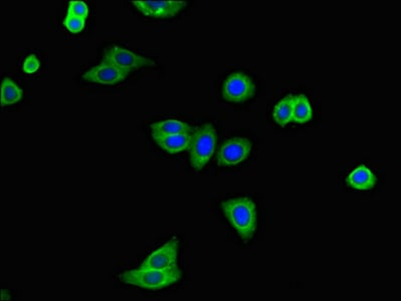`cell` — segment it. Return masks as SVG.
Returning <instances> with one entry per match:
<instances>
[{"mask_svg": "<svg viewBox=\"0 0 401 301\" xmlns=\"http://www.w3.org/2000/svg\"><path fill=\"white\" fill-rule=\"evenodd\" d=\"M189 134H172V136H152L159 148L166 153L177 154L187 150L189 145Z\"/></svg>", "mask_w": 401, "mask_h": 301, "instance_id": "obj_11", "label": "cell"}, {"mask_svg": "<svg viewBox=\"0 0 401 301\" xmlns=\"http://www.w3.org/2000/svg\"><path fill=\"white\" fill-rule=\"evenodd\" d=\"M295 95H288L276 105L273 109V117L277 124L282 128L290 122H293V114H294Z\"/></svg>", "mask_w": 401, "mask_h": 301, "instance_id": "obj_13", "label": "cell"}, {"mask_svg": "<svg viewBox=\"0 0 401 301\" xmlns=\"http://www.w3.org/2000/svg\"><path fill=\"white\" fill-rule=\"evenodd\" d=\"M103 63H109L128 73L155 65V62L150 58L136 55L133 51L125 50L119 46H110L105 50Z\"/></svg>", "mask_w": 401, "mask_h": 301, "instance_id": "obj_5", "label": "cell"}, {"mask_svg": "<svg viewBox=\"0 0 401 301\" xmlns=\"http://www.w3.org/2000/svg\"><path fill=\"white\" fill-rule=\"evenodd\" d=\"M217 131L212 124H204L193 130L190 134L188 153L190 164L195 170H202L214 153Z\"/></svg>", "mask_w": 401, "mask_h": 301, "instance_id": "obj_3", "label": "cell"}, {"mask_svg": "<svg viewBox=\"0 0 401 301\" xmlns=\"http://www.w3.org/2000/svg\"><path fill=\"white\" fill-rule=\"evenodd\" d=\"M253 150V143L246 138L229 139L219 149L217 154V165L219 167H229L248 160Z\"/></svg>", "mask_w": 401, "mask_h": 301, "instance_id": "obj_6", "label": "cell"}, {"mask_svg": "<svg viewBox=\"0 0 401 301\" xmlns=\"http://www.w3.org/2000/svg\"><path fill=\"white\" fill-rule=\"evenodd\" d=\"M128 75L129 73L126 70L102 62L101 65H96L85 72L83 75V78L95 84L116 85L124 82Z\"/></svg>", "mask_w": 401, "mask_h": 301, "instance_id": "obj_9", "label": "cell"}, {"mask_svg": "<svg viewBox=\"0 0 401 301\" xmlns=\"http://www.w3.org/2000/svg\"><path fill=\"white\" fill-rule=\"evenodd\" d=\"M256 85L251 77L244 73L229 75L222 85V97L231 104H241L254 97Z\"/></svg>", "mask_w": 401, "mask_h": 301, "instance_id": "obj_4", "label": "cell"}, {"mask_svg": "<svg viewBox=\"0 0 401 301\" xmlns=\"http://www.w3.org/2000/svg\"><path fill=\"white\" fill-rule=\"evenodd\" d=\"M152 136H172V134H192L193 129L188 124L176 120H166L151 124Z\"/></svg>", "mask_w": 401, "mask_h": 301, "instance_id": "obj_12", "label": "cell"}, {"mask_svg": "<svg viewBox=\"0 0 401 301\" xmlns=\"http://www.w3.org/2000/svg\"><path fill=\"white\" fill-rule=\"evenodd\" d=\"M85 19L80 17L67 16L63 19V26L72 33H79L85 28Z\"/></svg>", "mask_w": 401, "mask_h": 301, "instance_id": "obj_17", "label": "cell"}, {"mask_svg": "<svg viewBox=\"0 0 401 301\" xmlns=\"http://www.w3.org/2000/svg\"><path fill=\"white\" fill-rule=\"evenodd\" d=\"M312 117L313 110L309 99L303 94L295 95L293 122L298 124H306L311 121Z\"/></svg>", "mask_w": 401, "mask_h": 301, "instance_id": "obj_15", "label": "cell"}, {"mask_svg": "<svg viewBox=\"0 0 401 301\" xmlns=\"http://www.w3.org/2000/svg\"><path fill=\"white\" fill-rule=\"evenodd\" d=\"M377 178L373 171L369 170L366 166L360 165L351 171L347 177V184L352 189L359 191H370L375 187Z\"/></svg>", "mask_w": 401, "mask_h": 301, "instance_id": "obj_10", "label": "cell"}, {"mask_svg": "<svg viewBox=\"0 0 401 301\" xmlns=\"http://www.w3.org/2000/svg\"><path fill=\"white\" fill-rule=\"evenodd\" d=\"M67 16H77L85 19L89 16V7L84 1H71L68 4Z\"/></svg>", "mask_w": 401, "mask_h": 301, "instance_id": "obj_16", "label": "cell"}, {"mask_svg": "<svg viewBox=\"0 0 401 301\" xmlns=\"http://www.w3.org/2000/svg\"><path fill=\"white\" fill-rule=\"evenodd\" d=\"M132 4L144 16L152 19H171L187 6L184 1H133Z\"/></svg>", "mask_w": 401, "mask_h": 301, "instance_id": "obj_8", "label": "cell"}, {"mask_svg": "<svg viewBox=\"0 0 401 301\" xmlns=\"http://www.w3.org/2000/svg\"><path fill=\"white\" fill-rule=\"evenodd\" d=\"M24 90L11 78H4L1 83V107L11 106L21 100Z\"/></svg>", "mask_w": 401, "mask_h": 301, "instance_id": "obj_14", "label": "cell"}, {"mask_svg": "<svg viewBox=\"0 0 401 301\" xmlns=\"http://www.w3.org/2000/svg\"><path fill=\"white\" fill-rule=\"evenodd\" d=\"M222 211L244 242L254 238L258 225L256 205L248 197L231 198L222 203Z\"/></svg>", "mask_w": 401, "mask_h": 301, "instance_id": "obj_1", "label": "cell"}, {"mask_svg": "<svg viewBox=\"0 0 401 301\" xmlns=\"http://www.w3.org/2000/svg\"><path fill=\"white\" fill-rule=\"evenodd\" d=\"M182 273L178 266L170 269H133L119 276L121 282L148 290H160L179 281Z\"/></svg>", "mask_w": 401, "mask_h": 301, "instance_id": "obj_2", "label": "cell"}, {"mask_svg": "<svg viewBox=\"0 0 401 301\" xmlns=\"http://www.w3.org/2000/svg\"><path fill=\"white\" fill-rule=\"evenodd\" d=\"M40 60L34 55H31L26 58L24 63V72L26 73H34L38 72V68H40Z\"/></svg>", "mask_w": 401, "mask_h": 301, "instance_id": "obj_18", "label": "cell"}, {"mask_svg": "<svg viewBox=\"0 0 401 301\" xmlns=\"http://www.w3.org/2000/svg\"><path fill=\"white\" fill-rule=\"evenodd\" d=\"M178 248H179V239L177 237H172L157 250L152 252L142 263V269H170L177 266Z\"/></svg>", "mask_w": 401, "mask_h": 301, "instance_id": "obj_7", "label": "cell"}]
</instances>
